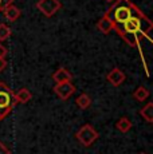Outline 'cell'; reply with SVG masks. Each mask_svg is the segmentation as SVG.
Instances as JSON below:
<instances>
[{"mask_svg": "<svg viewBox=\"0 0 153 154\" xmlns=\"http://www.w3.org/2000/svg\"><path fill=\"white\" fill-rule=\"evenodd\" d=\"M152 27H153L152 22L136 7L134 14L132 15L130 19L123 23L121 27H114V29L116 31L128 32V34H134V35H138V34L146 35L152 29Z\"/></svg>", "mask_w": 153, "mask_h": 154, "instance_id": "6da1fadb", "label": "cell"}, {"mask_svg": "<svg viewBox=\"0 0 153 154\" xmlns=\"http://www.w3.org/2000/svg\"><path fill=\"white\" fill-rule=\"evenodd\" d=\"M136 5L129 3L128 0H114L113 5L109 8L108 15L113 20L114 27H121L125 22H128L134 14Z\"/></svg>", "mask_w": 153, "mask_h": 154, "instance_id": "7a4b0ae2", "label": "cell"}, {"mask_svg": "<svg viewBox=\"0 0 153 154\" xmlns=\"http://www.w3.org/2000/svg\"><path fill=\"white\" fill-rule=\"evenodd\" d=\"M75 137L83 146H90V145H93L94 142L98 140L99 134L92 125H85L76 131Z\"/></svg>", "mask_w": 153, "mask_h": 154, "instance_id": "3957f363", "label": "cell"}, {"mask_svg": "<svg viewBox=\"0 0 153 154\" xmlns=\"http://www.w3.org/2000/svg\"><path fill=\"white\" fill-rule=\"evenodd\" d=\"M36 8L45 16L51 17L62 8V4L59 0H39L36 3Z\"/></svg>", "mask_w": 153, "mask_h": 154, "instance_id": "277c9868", "label": "cell"}, {"mask_svg": "<svg viewBox=\"0 0 153 154\" xmlns=\"http://www.w3.org/2000/svg\"><path fill=\"white\" fill-rule=\"evenodd\" d=\"M16 103L17 100H16L15 93L5 83L0 82V106L14 109V106H16Z\"/></svg>", "mask_w": 153, "mask_h": 154, "instance_id": "5b68a950", "label": "cell"}, {"mask_svg": "<svg viewBox=\"0 0 153 154\" xmlns=\"http://www.w3.org/2000/svg\"><path fill=\"white\" fill-rule=\"evenodd\" d=\"M54 93L57 94L62 100H67L75 93V86L73 85L71 82H61V83L55 85Z\"/></svg>", "mask_w": 153, "mask_h": 154, "instance_id": "8992f818", "label": "cell"}, {"mask_svg": "<svg viewBox=\"0 0 153 154\" xmlns=\"http://www.w3.org/2000/svg\"><path fill=\"white\" fill-rule=\"evenodd\" d=\"M125 78H126L125 72H123L122 70L117 69V67H116V69H113L106 75L108 82H110V85H113L114 87H118V86H121L123 83V81H125Z\"/></svg>", "mask_w": 153, "mask_h": 154, "instance_id": "52a82bcc", "label": "cell"}, {"mask_svg": "<svg viewBox=\"0 0 153 154\" xmlns=\"http://www.w3.org/2000/svg\"><path fill=\"white\" fill-rule=\"evenodd\" d=\"M97 28H98L99 32H102V34H105V35H108L109 32L114 29V23H113V20L110 19V16H109L108 14H105L104 16L98 20V23H97Z\"/></svg>", "mask_w": 153, "mask_h": 154, "instance_id": "ba28073f", "label": "cell"}, {"mask_svg": "<svg viewBox=\"0 0 153 154\" xmlns=\"http://www.w3.org/2000/svg\"><path fill=\"white\" fill-rule=\"evenodd\" d=\"M52 79L55 81V83H61V82H71L73 76L66 69L61 67V69H58L52 74Z\"/></svg>", "mask_w": 153, "mask_h": 154, "instance_id": "9c48e42d", "label": "cell"}, {"mask_svg": "<svg viewBox=\"0 0 153 154\" xmlns=\"http://www.w3.org/2000/svg\"><path fill=\"white\" fill-rule=\"evenodd\" d=\"M3 14H4V16L7 17V20H10V22H16L20 17V10L17 7H15L14 4L7 5V7L3 10Z\"/></svg>", "mask_w": 153, "mask_h": 154, "instance_id": "30bf717a", "label": "cell"}, {"mask_svg": "<svg viewBox=\"0 0 153 154\" xmlns=\"http://www.w3.org/2000/svg\"><path fill=\"white\" fill-rule=\"evenodd\" d=\"M117 34L122 38L123 42H126V44H129L130 47L138 46V35L128 34V32H122V31H117Z\"/></svg>", "mask_w": 153, "mask_h": 154, "instance_id": "8fae6325", "label": "cell"}, {"mask_svg": "<svg viewBox=\"0 0 153 154\" xmlns=\"http://www.w3.org/2000/svg\"><path fill=\"white\" fill-rule=\"evenodd\" d=\"M140 115L148 123L153 122V103L149 102L148 105H145L142 109L140 110Z\"/></svg>", "mask_w": 153, "mask_h": 154, "instance_id": "7c38bea8", "label": "cell"}, {"mask_svg": "<svg viewBox=\"0 0 153 154\" xmlns=\"http://www.w3.org/2000/svg\"><path fill=\"white\" fill-rule=\"evenodd\" d=\"M15 97H16V100L20 103H27L28 100H31L32 98V94L30 93V90L26 87H22L17 93H15Z\"/></svg>", "mask_w": 153, "mask_h": 154, "instance_id": "4fadbf2b", "label": "cell"}, {"mask_svg": "<svg viewBox=\"0 0 153 154\" xmlns=\"http://www.w3.org/2000/svg\"><path fill=\"white\" fill-rule=\"evenodd\" d=\"M75 103L78 105L79 109H82V110H85V109H87L90 105H92V99H90V97L87 95V94H81V95L76 98Z\"/></svg>", "mask_w": 153, "mask_h": 154, "instance_id": "5bb4252c", "label": "cell"}, {"mask_svg": "<svg viewBox=\"0 0 153 154\" xmlns=\"http://www.w3.org/2000/svg\"><path fill=\"white\" fill-rule=\"evenodd\" d=\"M116 127L120 130L121 133H128L129 130L132 129V122L128 119L126 117H122L121 119H118V122H117Z\"/></svg>", "mask_w": 153, "mask_h": 154, "instance_id": "9a60e30c", "label": "cell"}, {"mask_svg": "<svg viewBox=\"0 0 153 154\" xmlns=\"http://www.w3.org/2000/svg\"><path fill=\"white\" fill-rule=\"evenodd\" d=\"M133 97L137 100L142 102V100H145L149 97V91H148V88H146V87H144V86H140V87H137L136 91L133 93Z\"/></svg>", "mask_w": 153, "mask_h": 154, "instance_id": "2e32d148", "label": "cell"}, {"mask_svg": "<svg viewBox=\"0 0 153 154\" xmlns=\"http://www.w3.org/2000/svg\"><path fill=\"white\" fill-rule=\"evenodd\" d=\"M11 36V29L8 26L0 24V42H4Z\"/></svg>", "mask_w": 153, "mask_h": 154, "instance_id": "e0dca14e", "label": "cell"}, {"mask_svg": "<svg viewBox=\"0 0 153 154\" xmlns=\"http://www.w3.org/2000/svg\"><path fill=\"white\" fill-rule=\"evenodd\" d=\"M11 111H12V107H3V106H0V121L4 119Z\"/></svg>", "mask_w": 153, "mask_h": 154, "instance_id": "ac0fdd59", "label": "cell"}, {"mask_svg": "<svg viewBox=\"0 0 153 154\" xmlns=\"http://www.w3.org/2000/svg\"><path fill=\"white\" fill-rule=\"evenodd\" d=\"M14 2H15V0H0V11H3L7 5L12 4Z\"/></svg>", "mask_w": 153, "mask_h": 154, "instance_id": "d6986e66", "label": "cell"}, {"mask_svg": "<svg viewBox=\"0 0 153 154\" xmlns=\"http://www.w3.org/2000/svg\"><path fill=\"white\" fill-rule=\"evenodd\" d=\"M0 154H11L10 149H8V147L5 146L3 142H0Z\"/></svg>", "mask_w": 153, "mask_h": 154, "instance_id": "ffe728a7", "label": "cell"}, {"mask_svg": "<svg viewBox=\"0 0 153 154\" xmlns=\"http://www.w3.org/2000/svg\"><path fill=\"white\" fill-rule=\"evenodd\" d=\"M5 56H7V48L3 44H0V58L5 59Z\"/></svg>", "mask_w": 153, "mask_h": 154, "instance_id": "44dd1931", "label": "cell"}, {"mask_svg": "<svg viewBox=\"0 0 153 154\" xmlns=\"http://www.w3.org/2000/svg\"><path fill=\"white\" fill-rule=\"evenodd\" d=\"M5 66H7V62H5V59L0 58V72H2V71L5 69Z\"/></svg>", "mask_w": 153, "mask_h": 154, "instance_id": "7402d4cb", "label": "cell"}, {"mask_svg": "<svg viewBox=\"0 0 153 154\" xmlns=\"http://www.w3.org/2000/svg\"><path fill=\"white\" fill-rule=\"evenodd\" d=\"M106 2H108V3H113L114 0H106Z\"/></svg>", "mask_w": 153, "mask_h": 154, "instance_id": "603a6c76", "label": "cell"}, {"mask_svg": "<svg viewBox=\"0 0 153 154\" xmlns=\"http://www.w3.org/2000/svg\"><path fill=\"white\" fill-rule=\"evenodd\" d=\"M140 154H146V153H140Z\"/></svg>", "mask_w": 153, "mask_h": 154, "instance_id": "cb8c5ba5", "label": "cell"}]
</instances>
